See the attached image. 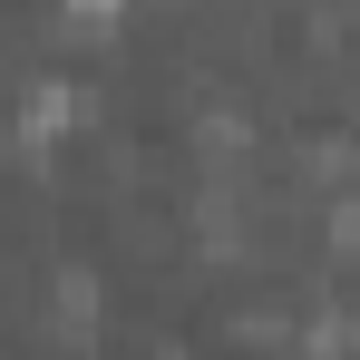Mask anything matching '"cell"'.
<instances>
[{"label":"cell","instance_id":"3957f363","mask_svg":"<svg viewBox=\"0 0 360 360\" xmlns=\"http://www.w3.org/2000/svg\"><path fill=\"white\" fill-rule=\"evenodd\" d=\"M321 234H331V253H341V263H360V195H341V205H331V224H321Z\"/></svg>","mask_w":360,"mask_h":360},{"label":"cell","instance_id":"6da1fadb","mask_svg":"<svg viewBox=\"0 0 360 360\" xmlns=\"http://www.w3.org/2000/svg\"><path fill=\"white\" fill-rule=\"evenodd\" d=\"M68 117H78V88H59V78H30V98H20V146H49V136H68Z\"/></svg>","mask_w":360,"mask_h":360},{"label":"cell","instance_id":"7a4b0ae2","mask_svg":"<svg viewBox=\"0 0 360 360\" xmlns=\"http://www.w3.org/2000/svg\"><path fill=\"white\" fill-rule=\"evenodd\" d=\"M127 10H136V0H59V20H68V30H88V39H108Z\"/></svg>","mask_w":360,"mask_h":360}]
</instances>
